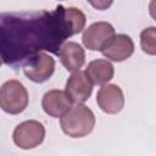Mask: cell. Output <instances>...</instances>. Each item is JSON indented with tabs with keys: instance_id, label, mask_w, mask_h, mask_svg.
I'll use <instances>...</instances> for the list:
<instances>
[{
	"instance_id": "obj_1",
	"label": "cell",
	"mask_w": 156,
	"mask_h": 156,
	"mask_svg": "<svg viewBox=\"0 0 156 156\" xmlns=\"http://www.w3.org/2000/svg\"><path fill=\"white\" fill-rule=\"evenodd\" d=\"M63 6L54 11L0 15V56L9 65H22L40 50L58 52L68 38L62 17Z\"/></svg>"
},
{
	"instance_id": "obj_2",
	"label": "cell",
	"mask_w": 156,
	"mask_h": 156,
	"mask_svg": "<svg viewBox=\"0 0 156 156\" xmlns=\"http://www.w3.org/2000/svg\"><path fill=\"white\" fill-rule=\"evenodd\" d=\"M60 126L66 135L71 138H84L93 132L95 116L88 106L78 104L72 106L60 118Z\"/></svg>"
},
{
	"instance_id": "obj_3",
	"label": "cell",
	"mask_w": 156,
	"mask_h": 156,
	"mask_svg": "<svg viewBox=\"0 0 156 156\" xmlns=\"http://www.w3.org/2000/svg\"><path fill=\"white\" fill-rule=\"evenodd\" d=\"M28 91L17 79L5 82L0 88V108L10 115H18L28 106Z\"/></svg>"
},
{
	"instance_id": "obj_4",
	"label": "cell",
	"mask_w": 156,
	"mask_h": 156,
	"mask_svg": "<svg viewBox=\"0 0 156 156\" xmlns=\"http://www.w3.org/2000/svg\"><path fill=\"white\" fill-rule=\"evenodd\" d=\"M45 138V127L34 119L24 121L20 123L13 133L12 139L16 146L23 150H30L39 146Z\"/></svg>"
},
{
	"instance_id": "obj_5",
	"label": "cell",
	"mask_w": 156,
	"mask_h": 156,
	"mask_svg": "<svg viewBox=\"0 0 156 156\" xmlns=\"http://www.w3.org/2000/svg\"><path fill=\"white\" fill-rule=\"evenodd\" d=\"M115 35H116L115 28L111 23L105 21H99L91 23L83 32L82 41L88 50L102 51Z\"/></svg>"
},
{
	"instance_id": "obj_6",
	"label": "cell",
	"mask_w": 156,
	"mask_h": 156,
	"mask_svg": "<svg viewBox=\"0 0 156 156\" xmlns=\"http://www.w3.org/2000/svg\"><path fill=\"white\" fill-rule=\"evenodd\" d=\"M55 71V60L45 52H39L23 63L24 76L34 83L46 82Z\"/></svg>"
},
{
	"instance_id": "obj_7",
	"label": "cell",
	"mask_w": 156,
	"mask_h": 156,
	"mask_svg": "<svg viewBox=\"0 0 156 156\" xmlns=\"http://www.w3.org/2000/svg\"><path fill=\"white\" fill-rule=\"evenodd\" d=\"M65 93L72 101V104H83L85 102L91 93H93V84L85 76L84 71H77L73 72L67 82H66V88Z\"/></svg>"
},
{
	"instance_id": "obj_8",
	"label": "cell",
	"mask_w": 156,
	"mask_h": 156,
	"mask_svg": "<svg viewBox=\"0 0 156 156\" xmlns=\"http://www.w3.org/2000/svg\"><path fill=\"white\" fill-rule=\"evenodd\" d=\"M96 102L105 113L116 115L124 107V95L118 85L105 84L96 94Z\"/></svg>"
},
{
	"instance_id": "obj_9",
	"label": "cell",
	"mask_w": 156,
	"mask_h": 156,
	"mask_svg": "<svg viewBox=\"0 0 156 156\" xmlns=\"http://www.w3.org/2000/svg\"><path fill=\"white\" fill-rule=\"evenodd\" d=\"M101 52L106 58L111 61L122 62L133 55L134 43L127 34H116Z\"/></svg>"
},
{
	"instance_id": "obj_10",
	"label": "cell",
	"mask_w": 156,
	"mask_h": 156,
	"mask_svg": "<svg viewBox=\"0 0 156 156\" xmlns=\"http://www.w3.org/2000/svg\"><path fill=\"white\" fill-rule=\"evenodd\" d=\"M41 107L46 115L54 118H61L72 107V101L65 91L52 89L44 94L41 99Z\"/></svg>"
},
{
	"instance_id": "obj_11",
	"label": "cell",
	"mask_w": 156,
	"mask_h": 156,
	"mask_svg": "<svg viewBox=\"0 0 156 156\" xmlns=\"http://www.w3.org/2000/svg\"><path fill=\"white\" fill-rule=\"evenodd\" d=\"M57 55L65 68L72 73L80 71L85 62V51L76 41H66L61 45Z\"/></svg>"
},
{
	"instance_id": "obj_12",
	"label": "cell",
	"mask_w": 156,
	"mask_h": 156,
	"mask_svg": "<svg viewBox=\"0 0 156 156\" xmlns=\"http://www.w3.org/2000/svg\"><path fill=\"white\" fill-rule=\"evenodd\" d=\"M88 79L93 85H105L107 84L115 74L113 65L105 58H96L88 63V67L84 71Z\"/></svg>"
},
{
	"instance_id": "obj_13",
	"label": "cell",
	"mask_w": 156,
	"mask_h": 156,
	"mask_svg": "<svg viewBox=\"0 0 156 156\" xmlns=\"http://www.w3.org/2000/svg\"><path fill=\"white\" fill-rule=\"evenodd\" d=\"M62 17H63V22H65V27L67 29L68 37L80 33L85 27L87 17L77 7H73V6L63 7Z\"/></svg>"
},
{
	"instance_id": "obj_14",
	"label": "cell",
	"mask_w": 156,
	"mask_h": 156,
	"mask_svg": "<svg viewBox=\"0 0 156 156\" xmlns=\"http://www.w3.org/2000/svg\"><path fill=\"white\" fill-rule=\"evenodd\" d=\"M140 45L144 52L154 56L156 54V28L149 27L140 33Z\"/></svg>"
},
{
	"instance_id": "obj_15",
	"label": "cell",
	"mask_w": 156,
	"mask_h": 156,
	"mask_svg": "<svg viewBox=\"0 0 156 156\" xmlns=\"http://www.w3.org/2000/svg\"><path fill=\"white\" fill-rule=\"evenodd\" d=\"M1 63H2V58H1V56H0V66H1Z\"/></svg>"
}]
</instances>
